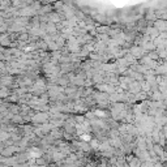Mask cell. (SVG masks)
Wrapping results in <instances>:
<instances>
[{
  "mask_svg": "<svg viewBox=\"0 0 167 167\" xmlns=\"http://www.w3.org/2000/svg\"><path fill=\"white\" fill-rule=\"evenodd\" d=\"M154 27L158 29V31H165V30H167V21H163V20L156 21V24H154Z\"/></svg>",
  "mask_w": 167,
  "mask_h": 167,
  "instance_id": "1",
  "label": "cell"
},
{
  "mask_svg": "<svg viewBox=\"0 0 167 167\" xmlns=\"http://www.w3.org/2000/svg\"><path fill=\"white\" fill-rule=\"evenodd\" d=\"M47 118H49V115H47V114H38V115H35V116L33 118V120L34 121H46Z\"/></svg>",
  "mask_w": 167,
  "mask_h": 167,
  "instance_id": "2",
  "label": "cell"
},
{
  "mask_svg": "<svg viewBox=\"0 0 167 167\" xmlns=\"http://www.w3.org/2000/svg\"><path fill=\"white\" fill-rule=\"evenodd\" d=\"M80 138H81L82 141H90V140H91V137H90V134H89V133H82Z\"/></svg>",
  "mask_w": 167,
  "mask_h": 167,
  "instance_id": "3",
  "label": "cell"
}]
</instances>
